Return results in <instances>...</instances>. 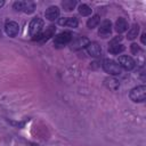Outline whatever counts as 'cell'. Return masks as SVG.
Listing matches in <instances>:
<instances>
[{"mask_svg":"<svg viewBox=\"0 0 146 146\" xmlns=\"http://www.w3.org/2000/svg\"><path fill=\"white\" fill-rule=\"evenodd\" d=\"M89 39L86 36H79L76 39H74L73 41H71V48L73 50H78V49H82L84 47H87L89 44Z\"/></svg>","mask_w":146,"mask_h":146,"instance_id":"cell-9","label":"cell"},{"mask_svg":"<svg viewBox=\"0 0 146 146\" xmlns=\"http://www.w3.org/2000/svg\"><path fill=\"white\" fill-rule=\"evenodd\" d=\"M111 32H112V23L111 21L108 19H105L100 24V27L98 30V34L100 38H107L111 35Z\"/></svg>","mask_w":146,"mask_h":146,"instance_id":"cell-7","label":"cell"},{"mask_svg":"<svg viewBox=\"0 0 146 146\" xmlns=\"http://www.w3.org/2000/svg\"><path fill=\"white\" fill-rule=\"evenodd\" d=\"M87 51L92 57H99L102 55V48L97 42H89L87 46Z\"/></svg>","mask_w":146,"mask_h":146,"instance_id":"cell-10","label":"cell"},{"mask_svg":"<svg viewBox=\"0 0 146 146\" xmlns=\"http://www.w3.org/2000/svg\"><path fill=\"white\" fill-rule=\"evenodd\" d=\"M105 86H106L110 90L116 91V90L119 89V87H120V83H119V81H117L116 79H114V78H107V79H105Z\"/></svg>","mask_w":146,"mask_h":146,"instance_id":"cell-15","label":"cell"},{"mask_svg":"<svg viewBox=\"0 0 146 146\" xmlns=\"http://www.w3.org/2000/svg\"><path fill=\"white\" fill-rule=\"evenodd\" d=\"M42 29H43V21L39 17L33 18L29 25V32H30V35L32 36V39L40 35L42 33Z\"/></svg>","mask_w":146,"mask_h":146,"instance_id":"cell-2","label":"cell"},{"mask_svg":"<svg viewBox=\"0 0 146 146\" xmlns=\"http://www.w3.org/2000/svg\"><path fill=\"white\" fill-rule=\"evenodd\" d=\"M102 66H103V70H104L106 73L112 74V75H119V74H121V72H122L121 66H120L115 60H113V59H108V58L104 59Z\"/></svg>","mask_w":146,"mask_h":146,"instance_id":"cell-1","label":"cell"},{"mask_svg":"<svg viewBox=\"0 0 146 146\" xmlns=\"http://www.w3.org/2000/svg\"><path fill=\"white\" fill-rule=\"evenodd\" d=\"M62 6L64 8V10L66 11H71L74 9V7L76 6V1L75 0H64L62 2Z\"/></svg>","mask_w":146,"mask_h":146,"instance_id":"cell-18","label":"cell"},{"mask_svg":"<svg viewBox=\"0 0 146 146\" xmlns=\"http://www.w3.org/2000/svg\"><path fill=\"white\" fill-rule=\"evenodd\" d=\"M44 16L48 21H55L58 18L59 16V9L56 6H50L46 11H44Z\"/></svg>","mask_w":146,"mask_h":146,"instance_id":"cell-11","label":"cell"},{"mask_svg":"<svg viewBox=\"0 0 146 146\" xmlns=\"http://www.w3.org/2000/svg\"><path fill=\"white\" fill-rule=\"evenodd\" d=\"M13 8L15 11H23L24 10V1H16L13 5Z\"/></svg>","mask_w":146,"mask_h":146,"instance_id":"cell-21","label":"cell"},{"mask_svg":"<svg viewBox=\"0 0 146 146\" xmlns=\"http://www.w3.org/2000/svg\"><path fill=\"white\" fill-rule=\"evenodd\" d=\"M145 36H146V33H143V34H141V42H143L144 44L146 43V38H145Z\"/></svg>","mask_w":146,"mask_h":146,"instance_id":"cell-23","label":"cell"},{"mask_svg":"<svg viewBox=\"0 0 146 146\" xmlns=\"http://www.w3.org/2000/svg\"><path fill=\"white\" fill-rule=\"evenodd\" d=\"M130 49H131V52H132L133 55H137V54L140 51V47H139L137 43H132V44L130 46Z\"/></svg>","mask_w":146,"mask_h":146,"instance_id":"cell-22","label":"cell"},{"mask_svg":"<svg viewBox=\"0 0 146 146\" xmlns=\"http://www.w3.org/2000/svg\"><path fill=\"white\" fill-rule=\"evenodd\" d=\"M55 31H56V27H55L54 25H50V26H48V27L46 29L44 32H42L40 35H38V36L34 38L33 40H34V41H41V42H44V41L49 40L51 36H54Z\"/></svg>","mask_w":146,"mask_h":146,"instance_id":"cell-8","label":"cell"},{"mask_svg":"<svg viewBox=\"0 0 146 146\" xmlns=\"http://www.w3.org/2000/svg\"><path fill=\"white\" fill-rule=\"evenodd\" d=\"M129 97L135 103H141V102H144L146 99V87L145 86H138V87L133 88L130 91Z\"/></svg>","mask_w":146,"mask_h":146,"instance_id":"cell-3","label":"cell"},{"mask_svg":"<svg viewBox=\"0 0 146 146\" xmlns=\"http://www.w3.org/2000/svg\"><path fill=\"white\" fill-rule=\"evenodd\" d=\"M34 9H35L34 2H32V1H24V10H23L24 13L32 14L34 11Z\"/></svg>","mask_w":146,"mask_h":146,"instance_id":"cell-20","label":"cell"},{"mask_svg":"<svg viewBox=\"0 0 146 146\" xmlns=\"http://www.w3.org/2000/svg\"><path fill=\"white\" fill-rule=\"evenodd\" d=\"M123 50H124V47H123L120 42H114V41L111 40V42H110V44H108V51H110L111 54L117 55V54L122 52Z\"/></svg>","mask_w":146,"mask_h":146,"instance_id":"cell-13","label":"cell"},{"mask_svg":"<svg viewBox=\"0 0 146 146\" xmlns=\"http://www.w3.org/2000/svg\"><path fill=\"white\" fill-rule=\"evenodd\" d=\"M71 41H72V33L68 31H65V32H62L55 36L54 44L56 48H62V47H65Z\"/></svg>","mask_w":146,"mask_h":146,"instance_id":"cell-4","label":"cell"},{"mask_svg":"<svg viewBox=\"0 0 146 146\" xmlns=\"http://www.w3.org/2000/svg\"><path fill=\"white\" fill-rule=\"evenodd\" d=\"M3 5H5V1H2V0H0V8H1V7L3 6Z\"/></svg>","mask_w":146,"mask_h":146,"instance_id":"cell-24","label":"cell"},{"mask_svg":"<svg viewBox=\"0 0 146 146\" xmlns=\"http://www.w3.org/2000/svg\"><path fill=\"white\" fill-rule=\"evenodd\" d=\"M58 24L74 29V27L78 26V19H76L75 17H64V18H60V19L58 21Z\"/></svg>","mask_w":146,"mask_h":146,"instance_id":"cell-12","label":"cell"},{"mask_svg":"<svg viewBox=\"0 0 146 146\" xmlns=\"http://www.w3.org/2000/svg\"><path fill=\"white\" fill-rule=\"evenodd\" d=\"M99 22H100V17H99V15H94L91 18L88 19V22H87V26H88L89 29H95V27L99 24Z\"/></svg>","mask_w":146,"mask_h":146,"instance_id":"cell-17","label":"cell"},{"mask_svg":"<svg viewBox=\"0 0 146 146\" xmlns=\"http://www.w3.org/2000/svg\"><path fill=\"white\" fill-rule=\"evenodd\" d=\"M138 33H139V25L138 24H133L132 27L128 31V35L127 36H128L129 40H133V39L137 38Z\"/></svg>","mask_w":146,"mask_h":146,"instance_id":"cell-16","label":"cell"},{"mask_svg":"<svg viewBox=\"0 0 146 146\" xmlns=\"http://www.w3.org/2000/svg\"><path fill=\"white\" fill-rule=\"evenodd\" d=\"M5 32H6L7 35L14 38V36H16V35L18 34V32H19V26H18V24H17L16 22L8 21V22H6V24H5Z\"/></svg>","mask_w":146,"mask_h":146,"instance_id":"cell-6","label":"cell"},{"mask_svg":"<svg viewBox=\"0 0 146 146\" xmlns=\"http://www.w3.org/2000/svg\"><path fill=\"white\" fill-rule=\"evenodd\" d=\"M91 11H92V9L86 3H82V5L79 6V13L82 16H89L91 14Z\"/></svg>","mask_w":146,"mask_h":146,"instance_id":"cell-19","label":"cell"},{"mask_svg":"<svg viewBox=\"0 0 146 146\" xmlns=\"http://www.w3.org/2000/svg\"><path fill=\"white\" fill-rule=\"evenodd\" d=\"M117 64L127 71H130L136 66L135 60L130 56H120L119 59H117Z\"/></svg>","mask_w":146,"mask_h":146,"instance_id":"cell-5","label":"cell"},{"mask_svg":"<svg viewBox=\"0 0 146 146\" xmlns=\"http://www.w3.org/2000/svg\"><path fill=\"white\" fill-rule=\"evenodd\" d=\"M128 30V23L124 18H119L116 22H115V31L117 33H123Z\"/></svg>","mask_w":146,"mask_h":146,"instance_id":"cell-14","label":"cell"}]
</instances>
